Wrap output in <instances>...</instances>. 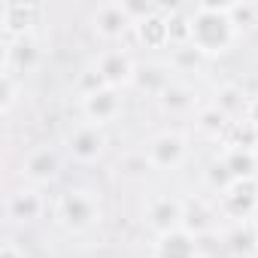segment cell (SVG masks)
Returning a JSON list of instances; mask_svg holds the SVG:
<instances>
[{"label": "cell", "instance_id": "cell-19", "mask_svg": "<svg viewBox=\"0 0 258 258\" xmlns=\"http://www.w3.org/2000/svg\"><path fill=\"white\" fill-rule=\"evenodd\" d=\"M170 82H173V79H170V70H167V67H161V64H140L131 85H134L137 91H143V94H149V97L158 100V94H161Z\"/></svg>", "mask_w": 258, "mask_h": 258}, {"label": "cell", "instance_id": "cell-16", "mask_svg": "<svg viewBox=\"0 0 258 258\" xmlns=\"http://www.w3.org/2000/svg\"><path fill=\"white\" fill-rule=\"evenodd\" d=\"M219 219V207L204 201V198H188L185 201V213H182V228L195 237H204L216 228Z\"/></svg>", "mask_w": 258, "mask_h": 258}, {"label": "cell", "instance_id": "cell-27", "mask_svg": "<svg viewBox=\"0 0 258 258\" xmlns=\"http://www.w3.org/2000/svg\"><path fill=\"white\" fill-rule=\"evenodd\" d=\"M204 61H207V58H204L191 43H188V46H176V49H173V67H176V70H198Z\"/></svg>", "mask_w": 258, "mask_h": 258}, {"label": "cell", "instance_id": "cell-2", "mask_svg": "<svg viewBox=\"0 0 258 258\" xmlns=\"http://www.w3.org/2000/svg\"><path fill=\"white\" fill-rule=\"evenodd\" d=\"M52 216L67 234L82 237V234H91L103 222V201L97 191H91L85 185H73L58 195Z\"/></svg>", "mask_w": 258, "mask_h": 258}, {"label": "cell", "instance_id": "cell-23", "mask_svg": "<svg viewBox=\"0 0 258 258\" xmlns=\"http://www.w3.org/2000/svg\"><path fill=\"white\" fill-rule=\"evenodd\" d=\"M149 170H152V164H149L146 152H124V155L118 158V176L127 179V182H140V179H146Z\"/></svg>", "mask_w": 258, "mask_h": 258}, {"label": "cell", "instance_id": "cell-15", "mask_svg": "<svg viewBox=\"0 0 258 258\" xmlns=\"http://www.w3.org/2000/svg\"><path fill=\"white\" fill-rule=\"evenodd\" d=\"M158 109L164 115H188V112H195L198 109V91H195V85L173 79L158 94Z\"/></svg>", "mask_w": 258, "mask_h": 258}, {"label": "cell", "instance_id": "cell-29", "mask_svg": "<svg viewBox=\"0 0 258 258\" xmlns=\"http://www.w3.org/2000/svg\"><path fill=\"white\" fill-rule=\"evenodd\" d=\"M204 176H207V185H210L216 195H219V191H225V188L234 182V179H231V173H228V167H225L222 161H213V164L207 167V173H204Z\"/></svg>", "mask_w": 258, "mask_h": 258}, {"label": "cell", "instance_id": "cell-30", "mask_svg": "<svg viewBox=\"0 0 258 258\" xmlns=\"http://www.w3.org/2000/svg\"><path fill=\"white\" fill-rule=\"evenodd\" d=\"M121 7H124L127 19H131V25H140V22H146L149 16L161 13V7H158V4H137V0H124Z\"/></svg>", "mask_w": 258, "mask_h": 258}, {"label": "cell", "instance_id": "cell-14", "mask_svg": "<svg viewBox=\"0 0 258 258\" xmlns=\"http://www.w3.org/2000/svg\"><path fill=\"white\" fill-rule=\"evenodd\" d=\"M43 213H46V201H43L40 188H34V185H25L7 198V219L16 225H31Z\"/></svg>", "mask_w": 258, "mask_h": 258}, {"label": "cell", "instance_id": "cell-6", "mask_svg": "<svg viewBox=\"0 0 258 258\" xmlns=\"http://www.w3.org/2000/svg\"><path fill=\"white\" fill-rule=\"evenodd\" d=\"M61 167H64L61 152L46 143V146H37V149H31V152L25 155V161H22V176H25L28 185L43 188V185H49V182H55V179L61 176Z\"/></svg>", "mask_w": 258, "mask_h": 258}, {"label": "cell", "instance_id": "cell-17", "mask_svg": "<svg viewBox=\"0 0 258 258\" xmlns=\"http://www.w3.org/2000/svg\"><path fill=\"white\" fill-rule=\"evenodd\" d=\"M134 34H137V43L146 49H167L170 46V16H164V10H161V13L149 16L146 22L134 25Z\"/></svg>", "mask_w": 258, "mask_h": 258}, {"label": "cell", "instance_id": "cell-12", "mask_svg": "<svg viewBox=\"0 0 258 258\" xmlns=\"http://www.w3.org/2000/svg\"><path fill=\"white\" fill-rule=\"evenodd\" d=\"M79 106H82L85 121L103 127V124H109V121H115V118L121 115V109H124V97H121V88H109V85H106V88H100V91L82 97Z\"/></svg>", "mask_w": 258, "mask_h": 258}, {"label": "cell", "instance_id": "cell-4", "mask_svg": "<svg viewBox=\"0 0 258 258\" xmlns=\"http://www.w3.org/2000/svg\"><path fill=\"white\" fill-rule=\"evenodd\" d=\"M143 152H146L152 170L173 173V170H179V167L188 161L191 146H188V137H185L182 131H161V134H155V137L146 143Z\"/></svg>", "mask_w": 258, "mask_h": 258}, {"label": "cell", "instance_id": "cell-26", "mask_svg": "<svg viewBox=\"0 0 258 258\" xmlns=\"http://www.w3.org/2000/svg\"><path fill=\"white\" fill-rule=\"evenodd\" d=\"M228 16L237 31H249L258 25V4H228Z\"/></svg>", "mask_w": 258, "mask_h": 258}, {"label": "cell", "instance_id": "cell-5", "mask_svg": "<svg viewBox=\"0 0 258 258\" xmlns=\"http://www.w3.org/2000/svg\"><path fill=\"white\" fill-rule=\"evenodd\" d=\"M64 149L76 164H97L106 152V131L100 124L91 121H79L73 124L67 137H64Z\"/></svg>", "mask_w": 258, "mask_h": 258}, {"label": "cell", "instance_id": "cell-18", "mask_svg": "<svg viewBox=\"0 0 258 258\" xmlns=\"http://www.w3.org/2000/svg\"><path fill=\"white\" fill-rule=\"evenodd\" d=\"M228 124H231V118L225 112H219L213 103L210 106H201L195 112V134L204 137V140H225Z\"/></svg>", "mask_w": 258, "mask_h": 258}, {"label": "cell", "instance_id": "cell-32", "mask_svg": "<svg viewBox=\"0 0 258 258\" xmlns=\"http://www.w3.org/2000/svg\"><path fill=\"white\" fill-rule=\"evenodd\" d=\"M243 118H249V121L258 127V97H252V100H249V109H246V115H243Z\"/></svg>", "mask_w": 258, "mask_h": 258}, {"label": "cell", "instance_id": "cell-7", "mask_svg": "<svg viewBox=\"0 0 258 258\" xmlns=\"http://www.w3.org/2000/svg\"><path fill=\"white\" fill-rule=\"evenodd\" d=\"M182 213H185V201L173 198V195H152L146 204V225L152 228L155 237L179 231L182 228Z\"/></svg>", "mask_w": 258, "mask_h": 258}, {"label": "cell", "instance_id": "cell-20", "mask_svg": "<svg viewBox=\"0 0 258 258\" xmlns=\"http://www.w3.org/2000/svg\"><path fill=\"white\" fill-rule=\"evenodd\" d=\"M249 100H252V97H249L240 85H219V88H216V97H213V106H216L219 112H225L231 121H237V118L246 115Z\"/></svg>", "mask_w": 258, "mask_h": 258}, {"label": "cell", "instance_id": "cell-1", "mask_svg": "<svg viewBox=\"0 0 258 258\" xmlns=\"http://www.w3.org/2000/svg\"><path fill=\"white\" fill-rule=\"evenodd\" d=\"M188 28H191L188 43L207 61L228 55L240 37V31L234 28V22L228 16V4H195L188 13Z\"/></svg>", "mask_w": 258, "mask_h": 258}, {"label": "cell", "instance_id": "cell-8", "mask_svg": "<svg viewBox=\"0 0 258 258\" xmlns=\"http://www.w3.org/2000/svg\"><path fill=\"white\" fill-rule=\"evenodd\" d=\"M88 22H91L94 37L103 40V43H118L134 31V25H131V19H127L121 4H100L97 10H91Z\"/></svg>", "mask_w": 258, "mask_h": 258}, {"label": "cell", "instance_id": "cell-3", "mask_svg": "<svg viewBox=\"0 0 258 258\" xmlns=\"http://www.w3.org/2000/svg\"><path fill=\"white\" fill-rule=\"evenodd\" d=\"M216 207L222 219H231L234 225H246L258 213V176L234 179L225 191L216 195Z\"/></svg>", "mask_w": 258, "mask_h": 258}, {"label": "cell", "instance_id": "cell-24", "mask_svg": "<svg viewBox=\"0 0 258 258\" xmlns=\"http://www.w3.org/2000/svg\"><path fill=\"white\" fill-rule=\"evenodd\" d=\"M228 243L237 255H255L258 252V225L255 222L234 225V231L228 234Z\"/></svg>", "mask_w": 258, "mask_h": 258}, {"label": "cell", "instance_id": "cell-31", "mask_svg": "<svg viewBox=\"0 0 258 258\" xmlns=\"http://www.w3.org/2000/svg\"><path fill=\"white\" fill-rule=\"evenodd\" d=\"M0 258H25V249L13 240H7L4 246H0Z\"/></svg>", "mask_w": 258, "mask_h": 258}, {"label": "cell", "instance_id": "cell-34", "mask_svg": "<svg viewBox=\"0 0 258 258\" xmlns=\"http://www.w3.org/2000/svg\"><path fill=\"white\" fill-rule=\"evenodd\" d=\"M255 161H258V146H255Z\"/></svg>", "mask_w": 258, "mask_h": 258}, {"label": "cell", "instance_id": "cell-25", "mask_svg": "<svg viewBox=\"0 0 258 258\" xmlns=\"http://www.w3.org/2000/svg\"><path fill=\"white\" fill-rule=\"evenodd\" d=\"M22 91H25V82H22V76H16V73H10V70H4V73H0V112H4V115H10Z\"/></svg>", "mask_w": 258, "mask_h": 258}, {"label": "cell", "instance_id": "cell-21", "mask_svg": "<svg viewBox=\"0 0 258 258\" xmlns=\"http://www.w3.org/2000/svg\"><path fill=\"white\" fill-rule=\"evenodd\" d=\"M219 161L228 167L231 179H249V176H258L255 149H231V146H225V152H222Z\"/></svg>", "mask_w": 258, "mask_h": 258}, {"label": "cell", "instance_id": "cell-10", "mask_svg": "<svg viewBox=\"0 0 258 258\" xmlns=\"http://www.w3.org/2000/svg\"><path fill=\"white\" fill-rule=\"evenodd\" d=\"M43 19V7L40 4H0V31L4 40H16V37H28L34 34V28Z\"/></svg>", "mask_w": 258, "mask_h": 258}, {"label": "cell", "instance_id": "cell-13", "mask_svg": "<svg viewBox=\"0 0 258 258\" xmlns=\"http://www.w3.org/2000/svg\"><path fill=\"white\" fill-rule=\"evenodd\" d=\"M152 258H204L201 237L188 234L185 228L170 231V234H161L152 243Z\"/></svg>", "mask_w": 258, "mask_h": 258}, {"label": "cell", "instance_id": "cell-33", "mask_svg": "<svg viewBox=\"0 0 258 258\" xmlns=\"http://www.w3.org/2000/svg\"><path fill=\"white\" fill-rule=\"evenodd\" d=\"M252 222H255V225H258V213H255V219H252Z\"/></svg>", "mask_w": 258, "mask_h": 258}, {"label": "cell", "instance_id": "cell-28", "mask_svg": "<svg viewBox=\"0 0 258 258\" xmlns=\"http://www.w3.org/2000/svg\"><path fill=\"white\" fill-rule=\"evenodd\" d=\"M100 88H106V82H103V76L94 70V64L85 67V70L76 76V91H79V97H88V94H94V91H100Z\"/></svg>", "mask_w": 258, "mask_h": 258}, {"label": "cell", "instance_id": "cell-9", "mask_svg": "<svg viewBox=\"0 0 258 258\" xmlns=\"http://www.w3.org/2000/svg\"><path fill=\"white\" fill-rule=\"evenodd\" d=\"M137 67L140 64L131 58V52H127V49H106L94 61V70L103 76V82L109 88H127V85L134 82Z\"/></svg>", "mask_w": 258, "mask_h": 258}, {"label": "cell", "instance_id": "cell-22", "mask_svg": "<svg viewBox=\"0 0 258 258\" xmlns=\"http://www.w3.org/2000/svg\"><path fill=\"white\" fill-rule=\"evenodd\" d=\"M225 146H231V149H255L258 146V127L249 118L231 121L228 134H225Z\"/></svg>", "mask_w": 258, "mask_h": 258}, {"label": "cell", "instance_id": "cell-11", "mask_svg": "<svg viewBox=\"0 0 258 258\" xmlns=\"http://www.w3.org/2000/svg\"><path fill=\"white\" fill-rule=\"evenodd\" d=\"M4 43H7V49H4V70H10V73H16V76L25 79L28 73H34L40 67L43 49H40V43H37L34 34L16 37V40H4Z\"/></svg>", "mask_w": 258, "mask_h": 258}]
</instances>
